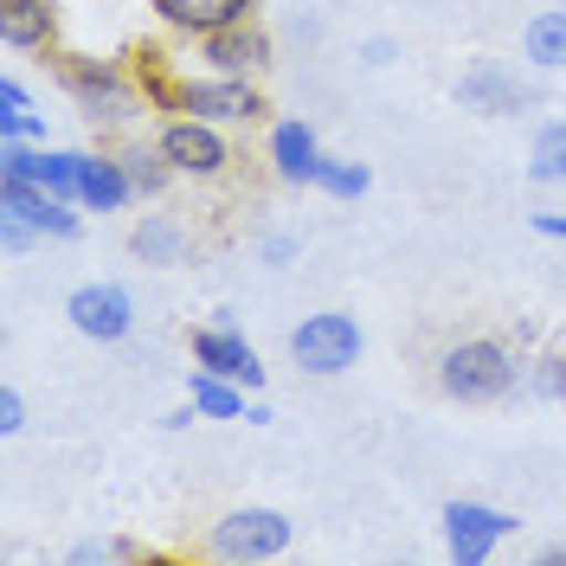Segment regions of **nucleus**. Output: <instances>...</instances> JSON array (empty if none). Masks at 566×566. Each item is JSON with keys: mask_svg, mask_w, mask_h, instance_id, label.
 <instances>
[{"mask_svg": "<svg viewBox=\"0 0 566 566\" xmlns=\"http://www.w3.org/2000/svg\"><path fill=\"white\" fill-rule=\"evenodd\" d=\"M59 84H65V97L77 104V116L97 123V129H123V123H136L142 109H148L136 65H116V59L59 52Z\"/></svg>", "mask_w": 566, "mask_h": 566, "instance_id": "nucleus-1", "label": "nucleus"}, {"mask_svg": "<svg viewBox=\"0 0 566 566\" xmlns=\"http://www.w3.org/2000/svg\"><path fill=\"white\" fill-rule=\"evenodd\" d=\"M522 374H528V360L495 335H470V342H451L438 354V392L458 406H495L522 387Z\"/></svg>", "mask_w": 566, "mask_h": 566, "instance_id": "nucleus-2", "label": "nucleus"}, {"mask_svg": "<svg viewBox=\"0 0 566 566\" xmlns=\"http://www.w3.org/2000/svg\"><path fill=\"white\" fill-rule=\"evenodd\" d=\"M290 541H296V522H290L283 509L245 502V509H226L207 528V554L226 560V566H264V560H283Z\"/></svg>", "mask_w": 566, "mask_h": 566, "instance_id": "nucleus-3", "label": "nucleus"}, {"mask_svg": "<svg viewBox=\"0 0 566 566\" xmlns=\"http://www.w3.org/2000/svg\"><path fill=\"white\" fill-rule=\"evenodd\" d=\"M155 148L168 155V168L187 180H226L232 175V142H226V129L219 123H207V116H187V109H175V116H161V129H155Z\"/></svg>", "mask_w": 566, "mask_h": 566, "instance_id": "nucleus-4", "label": "nucleus"}, {"mask_svg": "<svg viewBox=\"0 0 566 566\" xmlns=\"http://www.w3.org/2000/svg\"><path fill=\"white\" fill-rule=\"evenodd\" d=\"M360 322L342 316V310H316V316H303L290 328V360L303 367V374H316V380H335V374H348L354 360H360Z\"/></svg>", "mask_w": 566, "mask_h": 566, "instance_id": "nucleus-5", "label": "nucleus"}, {"mask_svg": "<svg viewBox=\"0 0 566 566\" xmlns=\"http://www.w3.org/2000/svg\"><path fill=\"white\" fill-rule=\"evenodd\" d=\"M180 109H187V116H207L219 129H232V123H258L271 104H264V91H258L251 77L200 71V77H180Z\"/></svg>", "mask_w": 566, "mask_h": 566, "instance_id": "nucleus-6", "label": "nucleus"}, {"mask_svg": "<svg viewBox=\"0 0 566 566\" xmlns=\"http://www.w3.org/2000/svg\"><path fill=\"white\" fill-rule=\"evenodd\" d=\"M438 522H444V554H451L458 566H483L495 547L509 541V534L522 528L509 509H490V502H463V495H458V502H444V515H438Z\"/></svg>", "mask_w": 566, "mask_h": 566, "instance_id": "nucleus-7", "label": "nucleus"}, {"mask_svg": "<svg viewBox=\"0 0 566 566\" xmlns=\"http://www.w3.org/2000/svg\"><path fill=\"white\" fill-rule=\"evenodd\" d=\"M65 316L71 328L84 335V342H129V328H136V296L123 290V283H77L65 296Z\"/></svg>", "mask_w": 566, "mask_h": 566, "instance_id": "nucleus-8", "label": "nucleus"}, {"mask_svg": "<svg viewBox=\"0 0 566 566\" xmlns=\"http://www.w3.org/2000/svg\"><path fill=\"white\" fill-rule=\"evenodd\" d=\"M187 348H193V367H212V374H232L245 392H264V360L251 348L245 335L232 328V316L207 322V328H193L187 335Z\"/></svg>", "mask_w": 566, "mask_h": 566, "instance_id": "nucleus-9", "label": "nucleus"}, {"mask_svg": "<svg viewBox=\"0 0 566 566\" xmlns=\"http://www.w3.org/2000/svg\"><path fill=\"white\" fill-rule=\"evenodd\" d=\"M451 97H458V109H470V116H515V109H528V84L502 65V59H476V65L451 84Z\"/></svg>", "mask_w": 566, "mask_h": 566, "instance_id": "nucleus-10", "label": "nucleus"}, {"mask_svg": "<svg viewBox=\"0 0 566 566\" xmlns=\"http://www.w3.org/2000/svg\"><path fill=\"white\" fill-rule=\"evenodd\" d=\"M193 45H200V65L207 71H232V77H258V71L277 59V45H271V33L258 20L226 27V33H207V39H193Z\"/></svg>", "mask_w": 566, "mask_h": 566, "instance_id": "nucleus-11", "label": "nucleus"}, {"mask_svg": "<svg viewBox=\"0 0 566 566\" xmlns=\"http://www.w3.org/2000/svg\"><path fill=\"white\" fill-rule=\"evenodd\" d=\"M148 7L187 39H207V33H226V27L258 20V0H148Z\"/></svg>", "mask_w": 566, "mask_h": 566, "instance_id": "nucleus-12", "label": "nucleus"}, {"mask_svg": "<svg viewBox=\"0 0 566 566\" xmlns=\"http://www.w3.org/2000/svg\"><path fill=\"white\" fill-rule=\"evenodd\" d=\"M264 155H271V175H277L283 187H316L322 142H316V129H310V123H271Z\"/></svg>", "mask_w": 566, "mask_h": 566, "instance_id": "nucleus-13", "label": "nucleus"}, {"mask_svg": "<svg viewBox=\"0 0 566 566\" xmlns=\"http://www.w3.org/2000/svg\"><path fill=\"white\" fill-rule=\"evenodd\" d=\"M0 45L7 52H59V7L52 0H0Z\"/></svg>", "mask_w": 566, "mask_h": 566, "instance_id": "nucleus-14", "label": "nucleus"}, {"mask_svg": "<svg viewBox=\"0 0 566 566\" xmlns=\"http://www.w3.org/2000/svg\"><path fill=\"white\" fill-rule=\"evenodd\" d=\"M136 200V180L123 168V155H91L84 148V175H77V207L84 212H123Z\"/></svg>", "mask_w": 566, "mask_h": 566, "instance_id": "nucleus-15", "label": "nucleus"}, {"mask_svg": "<svg viewBox=\"0 0 566 566\" xmlns=\"http://www.w3.org/2000/svg\"><path fill=\"white\" fill-rule=\"evenodd\" d=\"M522 59L534 71H566V7H547L522 27Z\"/></svg>", "mask_w": 566, "mask_h": 566, "instance_id": "nucleus-16", "label": "nucleus"}, {"mask_svg": "<svg viewBox=\"0 0 566 566\" xmlns=\"http://www.w3.org/2000/svg\"><path fill=\"white\" fill-rule=\"evenodd\" d=\"M187 399L200 406V419H245V387H239L232 374L193 367V380H187Z\"/></svg>", "mask_w": 566, "mask_h": 566, "instance_id": "nucleus-17", "label": "nucleus"}, {"mask_svg": "<svg viewBox=\"0 0 566 566\" xmlns=\"http://www.w3.org/2000/svg\"><path fill=\"white\" fill-rule=\"evenodd\" d=\"M129 251H136L142 264H180V251H187V232H180L175 219L148 212V219H136V232H129Z\"/></svg>", "mask_w": 566, "mask_h": 566, "instance_id": "nucleus-18", "label": "nucleus"}, {"mask_svg": "<svg viewBox=\"0 0 566 566\" xmlns=\"http://www.w3.org/2000/svg\"><path fill=\"white\" fill-rule=\"evenodd\" d=\"M136 77H142L148 109H168V116H175L180 109V77L168 71V52H161V45H136Z\"/></svg>", "mask_w": 566, "mask_h": 566, "instance_id": "nucleus-19", "label": "nucleus"}, {"mask_svg": "<svg viewBox=\"0 0 566 566\" xmlns=\"http://www.w3.org/2000/svg\"><path fill=\"white\" fill-rule=\"evenodd\" d=\"M528 180H541V187H560L566 180V116H554V123H541L528 142Z\"/></svg>", "mask_w": 566, "mask_h": 566, "instance_id": "nucleus-20", "label": "nucleus"}, {"mask_svg": "<svg viewBox=\"0 0 566 566\" xmlns=\"http://www.w3.org/2000/svg\"><path fill=\"white\" fill-rule=\"evenodd\" d=\"M71 566H129V560H148V547L129 541V534H91V541H77L65 554Z\"/></svg>", "mask_w": 566, "mask_h": 566, "instance_id": "nucleus-21", "label": "nucleus"}, {"mask_svg": "<svg viewBox=\"0 0 566 566\" xmlns=\"http://www.w3.org/2000/svg\"><path fill=\"white\" fill-rule=\"evenodd\" d=\"M77 175H84V148H52V142H45V161H39V187H52L59 200H77Z\"/></svg>", "mask_w": 566, "mask_h": 566, "instance_id": "nucleus-22", "label": "nucleus"}, {"mask_svg": "<svg viewBox=\"0 0 566 566\" xmlns=\"http://www.w3.org/2000/svg\"><path fill=\"white\" fill-rule=\"evenodd\" d=\"M123 168H129V180H136V193H148V200H155V193H168V180H175L168 155H161L155 142H148V148H129V155H123Z\"/></svg>", "mask_w": 566, "mask_h": 566, "instance_id": "nucleus-23", "label": "nucleus"}, {"mask_svg": "<svg viewBox=\"0 0 566 566\" xmlns=\"http://www.w3.org/2000/svg\"><path fill=\"white\" fill-rule=\"evenodd\" d=\"M316 187L328 193V200H360V193L374 187V175H367L360 161H328V155H322V168H316Z\"/></svg>", "mask_w": 566, "mask_h": 566, "instance_id": "nucleus-24", "label": "nucleus"}, {"mask_svg": "<svg viewBox=\"0 0 566 566\" xmlns=\"http://www.w3.org/2000/svg\"><path fill=\"white\" fill-rule=\"evenodd\" d=\"M522 387H528L534 399H560L566 406V354H534L528 374H522Z\"/></svg>", "mask_w": 566, "mask_h": 566, "instance_id": "nucleus-25", "label": "nucleus"}, {"mask_svg": "<svg viewBox=\"0 0 566 566\" xmlns=\"http://www.w3.org/2000/svg\"><path fill=\"white\" fill-rule=\"evenodd\" d=\"M45 142H0V180H39Z\"/></svg>", "mask_w": 566, "mask_h": 566, "instance_id": "nucleus-26", "label": "nucleus"}, {"mask_svg": "<svg viewBox=\"0 0 566 566\" xmlns=\"http://www.w3.org/2000/svg\"><path fill=\"white\" fill-rule=\"evenodd\" d=\"M0 142H45V116H33V109H0Z\"/></svg>", "mask_w": 566, "mask_h": 566, "instance_id": "nucleus-27", "label": "nucleus"}, {"mask_svg": "<svg viewBox=\"0 0 566 566\" xmlns=\"http://www.w3.org/2000/svg\"><path fill=\"white\" fill-rule=\"evenodd\" d=\"M39 232L33 226H27V219H13V212H0V251H7V258H20V251L33 245Z\"/></svg>", "mask_w": 566, "mask_h": 566, "instance_id": "nucleus-28", "label": "nucleus"}, {"mask_svg": "<svg viewBox=\"0 0 566 566\" xmlns=\"http://www.w3.org/2000/svg\"><path fill=\"white\" fill-rule=\"evenodd\" d=\"M27 431V399L13 387H0V438H20Z\"/></svg>", "mask_w": 566, "mask_h": 566, "instance_id": "nucleus-29", "label": "nucleus"}, {"mask_svg": "<svg viewBox=\"0 0 566 566\" xmlns=\"http://www.w3.org/2000/svg\"><path fill=\"white\" fill-rule=\"evenodd\" d=\"M392 59H399V39H367V45H360V65H392Z\"/></svg>", "mask_w": 566, "mask_h": 566, "instance_id": "nucleus-30", "label": "nucleus"}, {"mask_svg": "<svg viewBox=\"0 0 566 566\" xmlns=\"http://www.w3.org/2000/svg\"><path fill=\"white\" fill-rule=\"evenodd\" d=\"M290 258H296V239H283V232H271V239H264V264H271V271H283Z\"/></svg>", "mask_w": 566, "mask_h": 566, "instance_id": "nucleus-31", "label": "nucleus"}, {"mask_svg": "<svg viewBox=\"0 0 566 566\" xmlns=\"http://www.w3.org/2000/svg\"><path fill=\"white\" fill-rule=\"evenodd\" d=\"M0 109H33V91L20 77H0Z\"/></svg>", "mask_w": 566, "mask_h": 566, "instance_id": "nucleus-32", "label": "nucleus"}, {"mask_svg": "<svg viewBox=\"0 0 566 566\" xmlns=\"http://www.w3.org/2000/svg\"><path fill=\"white\" fill-rule=\"evenodd\" d=\"M534 232L541 239H566V212H534Z\"/></svg>", "mask_w": 566, "mask_h": 566, "instance_id": "nucleus-33", "label": "nucleus"}, {"mask_svg": "<svg viewBox=\"0 0 566 566\" xmlns=\"http://www.w3.org/2000/svg\"><path fill=\"white\" fill-rule=\"evenodd\" d=\"M541 566H566V541H547L541 547Z\"/></svg>", "mask_w": 566, "mask_h": 566, "instance_id": "nucleus-34", "label": "nucleus"}]
</instances>
